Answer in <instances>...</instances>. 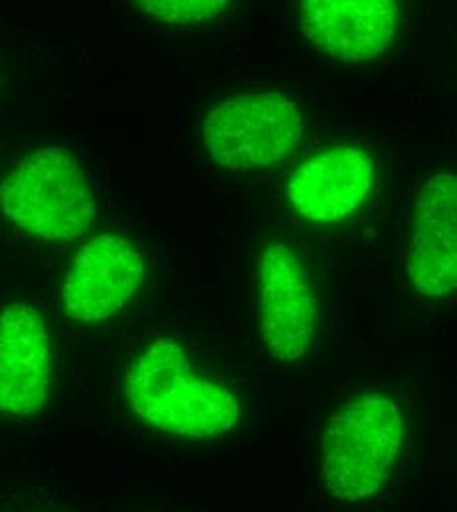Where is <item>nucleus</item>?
<instances>
[{
  "mask_svg": "<svg viewBox=\"0 0 457 512\" xmlns=\"http://www.w3.org/2000/svg\"><path fill=\"white\" fill-rule=\"evenodd\" d=\"M125 396L142 422L190 440L219 438L243 416L237 396L201 375L172 339H158L138 355L127 373Z\"/></svg>",
  "mask_w": 457,
  "mask_h": 512,
  "instance_id": "obj_1",
  "label": "nucleus"
},
{
  "mask_svg": "<svg viewBox=\"0 0 457 512\" xmlns=\"http://www.w3.org/2000/svg\"><path fill=\"white\" fill-rule=\"evenodd\" d=\"M402 444L404 414L396 400L367 392L341 404L320 444L327 491L347 503L369 499L389 479Z\"/></svg>",
  "mask_w": 457,
  "mask_h": 512,
  "instance_id": "obj_2",
  "label": "nucleus"
},
{
  "mask_svg": "<svg viewBox=\"0 0 457 512\" xmlns=\"http://www.w3.org/2000/svg\"><path fill=\"white\" fill-rule=\"evenodd\" d=\"M6 219L46 243L81 239L97 217V199L79 162L60 148L22 156L0 184Z\"/></svg>",
  "mask_w": 457,
  "mask_h": 512,
  "instance_id": "obj_3",
  "label": "nucleus"
},
{
  "mask_svg": "<svg viewBox=\"0 0 457 512\" xmlns=\"http://www.w3.org/2000/svg\"><path fill=\"white\" fill-rule=\"evenodd\" d=\"M306 132L298 105L278 91H249L219 101L203 121L209 156L221 168L247 172L288 158Z\"/></svg>",
  "mask_w": 457,
  "mask_h": 512,
  "instance_id": "obj_4",
  "label": "nucleus"
},
{
  "mask_svg": "<svg viewBox=\"0 0 457 512\" xmlns=\"http://www.w3.org/2000/svg\"><path fill=\"white\" fill-rule=\"evenodd\" d=\"M262 343L272 359H304L318 335V300L308 266L288 243L272 241L259 264Z\"/></svg>",
  "mask_w": 457,
  "mask_h": 512,
  "instance_id": "obj_5",
  "label": "nucleus"
},
{
  "mask_svg": "<svg viewBox=\"0 0 457 512\" xmlns=\"http://www.w3.org/2000/svg\"><path fill=\"white\" fill-rule=\"evenodd\" d=\"M144 276V256L131 241L101 233L75 253L67 268L64 310L79 323L111 320L136 296Z\"/></svg>",
  "mask_w": 457,
  "mask_h": 512,
  "instance_id": "obj_6",
  "label": "nucleus"
},
{
  "mask_svg": "<svg viewBox=\"0 0 457 512\" xmlns=\"http://www.w3.org/2000/svg\"><path fill=\"white\" fill-rule=\"evenodd\" d=\"M406 278L428 300L457 292V176L438 172L416 199L406 255Z\"/></svg>",
  "mask_w": 457,
  "mask_h": 512,
  "instance_id": "obj_7",
  "label": "nucleus"
},
{
  "mask_svg": "<svg viewBox=\"0 0 457 512\" xmlns=\"http://www.w3.org/2000/svg\"><path fill=\"white\" fill-rule=\"evenodd\" d=\"M375 176V160L365 148L333 146L294 170L286 197L300 221L333 225L349 219L365 203Z\"/></svg>",
  "mask_w": 457,
  "mask_h": 512,
  "instance_id": "obj_8",
  "label": "nucleus"
},
{
  "mask_svg": "<svg viewBox=\"0 0 457 512\" xmlns=\"http://www.w3.org/2000/svg\"><path fill=\"white\" fill-rule=\"evenodd\" d=\"M298 8L308 44L335 62H373L398 34L400 8L392 0H302Z\"/></svg>",
  "mask_w": 457,
  "mask_h": 512,
  "instance_id": "obj_9",
  "label": "nucleus"
},
{
  "mask_svg": "<svg viewBox=\"0 0 457 512\" xmlns=\"http://www.w3.org/2000/svg\"><path fill=\"white\" fill-rule=\"evenodd\" d=\"M52 337L44 316L18 302L0 312V414L34 416L52 390Z\"/></svg>",
  "mask_w": 457,
  "mask_h": 512,
  "instance_id": "obj_10",
  "label": "nucleus"
},
{
  "mask_svg": "<svg viewBox=\"0 0 457 512\" xmlns=\"http://www.w3.org/2000/svg\"><path fill=\"white\" fill-rule=\"evenodd\" d=\"M148 16L174 24L196 26L223 14L231 2L227 0H142L138 4Z\"/></svg>",
  "mask_w": 457,
  "mask_h": 512,
  "instance_id": "obj_11",
  "label": "nucleus"
}]
</instances>
